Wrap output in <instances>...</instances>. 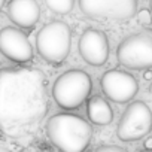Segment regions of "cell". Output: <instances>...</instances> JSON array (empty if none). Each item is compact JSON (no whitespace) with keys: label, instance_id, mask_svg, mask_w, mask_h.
I'll return each instance as SVG.
<instances>
[{"label":"cell","instance_id":"cell-1","mask_svg":"<svg viewBox=\"0 0 152 152\" xmlns=\"http://www.w3.org/2000/svg\"><path fill=\"white\" fill-rule=\"evenodd\" d=\"M45 75L33 67L0 70V130L14 139L34 134L48 112Z\"/></svg>","mask_w":152,"mask_h":152},{"label":"cell","instance_id":"cell-2","mask_svg":"<svg viewBox=\"0 0 152 152\" xmlns=\"http://www.w3.org/2000/svg\"><path fill=\"white\" fill-rule=\"evenodd\" d=\"M46 134L61 152H84L93 137L91 125L73 113H57L46 122Z\"/></svg>","mask_w":152,"mask_h":152},{"label":"cell","instance_id":"cell-3","mask_svg":"<svg viewBox=\"0 0 152 152\" xmlns=\"http://www.w3.org/2000/svg\"><path fill=\"white\" fill-rule=\"evenodd\" d=\"M91 91V76L81 69H72L55 79L52 87V97L61 109L73 110L78 109L90 97Z\"/></svg>","mask_w":152,"mask_h":152},{"label":"cell","instance_id":"cell-4","mask_svg":"<svg viewBox=\"0 0 152 152\" xmlns=\"http://www.w3.org/2000/svg\"><path fill=\"white\" fill-rule=\"evenodd\" d=\"M72 30L64 21H51L45 24L36 36V49L39 55L51 63L61 64L70 54Z\"/></svg>","mask_w":152,"mask_h":152},{"label":"cell","instance_id":"cell-5","mask_svg":"<svg viewBox=\"0 0 152 152\" xmlns=\"http://www.w3.org/2000/svg\"><path fill=\"white\" fill-rule=\"evenodd\" d=\"M116 58L125 69H152V30H140L127 36L116 48Z\"/></svg>","mask_w":152,"mask_h":152},{"label":"cell","instance_id":"cell-6","mask_svg":"<svg viewBox=\"0 0 152 152\" xmlns=\"http://www.w3.org/2000/svg\"><path fill=\"white\" fill-rule=\"evenodd\" d=\"M152 130V112L143 102H133L122 113L116 134L122 142H136L148 136Z\"/></svg>","mask_w":152,"mask_h":152},{"label":"cell","instance_id":"cell-7","mask_svg":"<svg viewBox=\"0 0 152 152\" xmlns=\"http://www.w3.org/2000/svg\"><path fill=\"white\" fill-rule=\"evenodd\" d=\"M139 0H79V8L88 18L124 21L137 12Z\"/></svg>","mask_w":152,"mask_h":152},{"label":"cell","instance_id":"cell-8","mask_svg":"<svg viewBox=\"0 0 152 152\" xmlns=\"http://www.w3.org/2000/svg\"><path fill=\"white\" fill-rule=\"evenodd\" d=\"M100 87L103 94L115 103H128L139 91V84L134 76L119 69L104 72L100 79Z\"/></svg>","mask_w":152,"mask_h":152},{"label":"cell","instance_id":"cell-9","mask_svg":"<svg viewBox=\"0 0 152 152\" xmlns=\"http://www.w3.org/2000/svg\"><path fill=\"white\" fill-rule=\"evenodd\" d=\"M78 49L82 60L90 66L100 67L109 60V40L102 30L87 28L79 37Z\"/></svg>","mask_w":152,"mask_h":152},{"label":"cell","instance_id":"cell-10","mask_svg":"<svg viewBox=\"0 0 152 152\" xmlns=\"http://www.w3.org/2000/svg\"><path fill=\"white\" fill-rule=\"evenodd\" d=\"M0 52L14 63H28L33 58V46L27 34L17 27L0 30Z\"/></svg>","mask_w":152,"mask_h":152},{"label":"cell","instance_id":"cell-11","mask_svg":"<svg viewBox=\"0 0 152 152\" xmlns=\"http://www.w3.org/2000/svg\"><path fill=\"white\" fill-rule=\"evenodd\" d=\"M6 11L9 20L21 28H33L40 18V8L36 0H11Z\"/></svg>","mask_w":152,"mask_h":152},{"label":"cell","instance_id":"cell-12","mask_svg":"<svg viewBox=\"0 0 152 152\" xmlns=\"http://www.w3.org/2000/svg\"><path fill=\"white\" fill-rule=\"evenodd\" d=\"M87 115L96 125H109L113 119V110L110 104L99 96H94L87 103Z\"/></svg>","mask_w":152,"mask_h":152},{"label":"cell","instance_id":"cell-13","mask_svg":"<svg viewBox=\"0 0 152 152\" xmlns=\"http://www.w3.org/2000/svg\"><path fill=\"white\" fill-rule=\"evenodd\" d=\"M45 5L48 6L49 11L60 15H66L73 9L75 0H45Z\"/></svg>","mask_w":152,"mask_h":152},{"label":"cell","instance_id":"cell-14","mask_svg":"<svg viewBox=\"0 0 152 152\" xmlns=\"http://www.w3.org/2000/svg\"><path fill=\"white\" fill-rule=\"evenodd\" d=\"M94 152H127L124 148L121 146H115V145H106V146H100L97 151Z\"/></svg>","mask_w":152,"mask_h":152},{"label":"cell","instance_id":"cell-15","mask_svg":"<svg viewBox=\"0 0 152 152\" xmlns=\"http://www.w3.org/2000/svg\"><path fill=\"white\" fill-rule=\"evenodd\" d=\"M146 149H152V139H148V142H146Z\"/></svg>","mask_w":152,"mask_h":152},{"label":"cell","instance_id":"cell-16","mask_svg":"<svg viewBox=\"0 0 152 152\" xmlns=\"http://www.w3.org/2000/svg\"><path fill=\"white\" fill-rule=\"evenodd\" d=\"M0 152H11V151H9L5 145H0Z\"/></svg>","mask_w":152,"mask_h":152},{"label":"cell","instance_id":"cell-17","mask_svg":"<svg viewBox=\"0 0 152 152\" xmlns=\"http://www.w3.org/2000/svg\"><path fill=\"white\" fill-rule=\"evenodd\" d=\"M5 2H6V0H0V11L3 9V6H5Z\"/></svg>","mask_w":152,"mask_h":152},{"label":"cell","instance_id":"cell-18","mask_svg":"<svg viewBox=\"0 0 152 152\" xmlns=\"http://www.w3.org/2000/svg\"><path fill=\"white\" fill-rule=\"evenodd\" d=\"M149 5H151V15H152V0H149Z\"/></svg>","mask_w":152,"mask_h":152},{"label":"cell","instance_id":"cell-19","mask_svg":"<svg viewBox=\"0 0 152 152\" xmlns=\"http://www.w3.org/2000/svg\"><path fill=\"white\" fill-rule=\"evenodd\" d=\"M140 152H152V149H145V151H140Z\"/></svg>","mask_w":152,"mask_h":152},{"label":"cell","instance_id":"cell-20","mask_svg":"<svg viewBox=\"0 0 152 152\" xmlns=\"http://www.w3.org/2000/svg\"><path fill=\"white\" fill-rule=\"evenodd\" d=\"M149 91L152 93V82H151V85H149Z\"/></svg>","mask_w":152,"mask_h":152}]
</instances>
